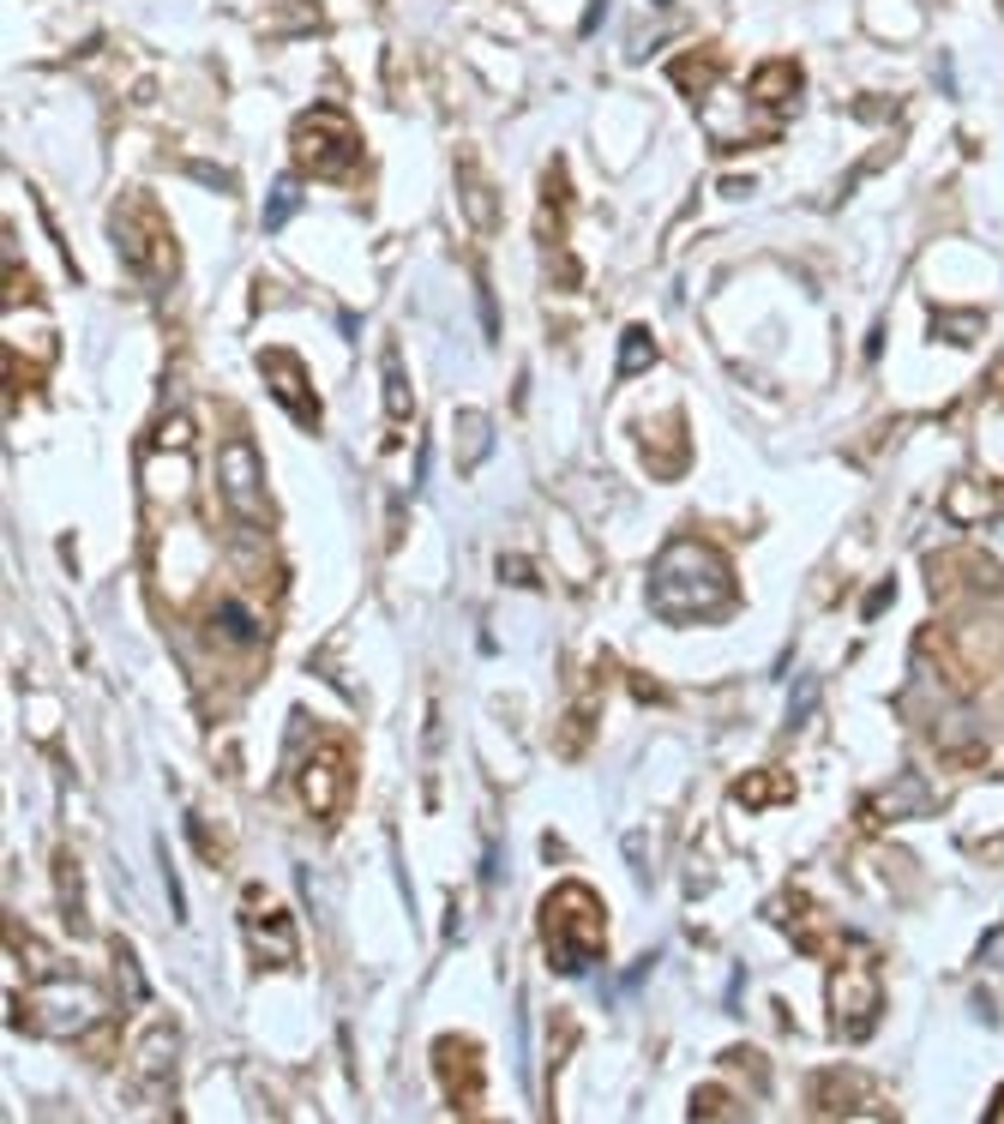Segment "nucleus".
I'll return each mask as SVG.
<instances>
[{
	"mask_svg": "<svg viewBox=\"0 0 1004 1124\" xmlns=\"http://www.w3.org/2000/svg\"><path fill=\"white\" fill-rule=\"evenodd\" d=\"M349 794V770H344V752H319L314 764H307L301 776V800L319 812V818H337V806H344Z\"/></svg>",
	"mask_w": 1004,
	"mask_h": 1124,
	"instance_id": "obj_7",
	"label": "nucleus"
},
{
	"mask_svg": "<svg viewBox=\"0 0 1004 1124\" xmlns=\"http://www.w3.org/2000/svg\"><path fill=\"white\" fill-rule=\"evenodd\" d=\"M217 476H223V499L241 524H271V506H265V487H259V451L247 446V439H229L223 446Z\"/></svg>",
	"mask_w": 1004,
	"mask_h": 1124,
	"instance_id": "obj_5",
	"label": "nucleus"
},
{
	"mask_svg": "<svg viewBox=\"0 0 1004 1124\" xmlns=\"http://www.w3.org/2000/svg\"><path fill=\"white\" fill-rule=\"evenodd\" d=\"M259 367L277 379L271 391L284 397V409H289V416H301L307 427H319V397L307 391V374L295 367V355H284V349H265V355H259Z\"/></svg>",
	"mask_w": 1004,
	"mask_h": 1124,
	"instance_id": "obj_8",
	"label": "nucleus"
},
{
	"mask_svg": "<svg viewBox=\"0 0 1004 1124\" xmlns=\"http://www.w3.org/2000/svg\"><path fill=\"white\" fill-rule=\"evenodd\" d=\"M602 896L584 891V884H559V891L541 902V944H548V963L559 974H584L602 956Z\"/></svg>",
	"mask_w": 1004,
	"mask_h": 1124,
	"instance_id": "obj_2",
	"label": "nucleus"
},
{
	"mask_svg": "<svg viewBox=\"0 0 1004 1124\" xmlns=\"http://www.w3.org/2000/svg\"><path fill=\"white\" fill-rule=\"evenodd\" d=\"M247 938L265 951V963L271 968H284V963H295V938H289V914H247Z\"/></svg>",
	"mask_w": 1004,
	"mask_h": 1124,
	"instance_id": "obj_9",
	"label": "nucleus"
},
{
	"mask_svg": "<svg viewBox=\"0 0 1004 1124\" xmlns=\"http://www.w3.org/2000/svg\"><path fill=\"white\" fill-rule=\"evenodd\" d=\"M649 601L668 619H716L734 601V578L728 559L710 541H674L656 559V578H649Z\"/></svg>",
	"mask_w": 1004,
	"mask_h": 1124,
	"instance_id": "obj_1",
	"label": "nucleus"
},
{
	"mask_svg": "<svg viewBox=\"0 0 1004 1124\" xmlns=\"http://www.w3.org/2000/svg\"><path fill=\"white\" fill-rule=\"evenodd\" d=\"M434 1064H439V1083H446V1101L457 1113H476L481 1106V1053L469 1041H439L434 1046Z\"/></svg>",
	"mask_w": 1004,
	"mask_h": 1124,
	"instance_id": "obj_6",
	"label": "nucleus"
},
{
	"mask_svg": "<svg viewBox=\"0 0 1004 1124\" xmlns=\"http://www.w3.org/2000/svg\"><path fill=\"white\" fill-rule=\"evenodd\" d=\"M295 162H301L307 175L344 181V175L361 162V132L349 127V115H337V109H307L301 121H295Z\"/></svg>",
	"mask_w": 1004,
	"mask_h": 1124,
	"instance_id": "obj_3",
	"label": "nucleus"
},
{
	"mask_svg": "<svg viewBox=\"0 0 1004 1124\" xmlns=\"http://www.w3.org/2000/svg\"><path fill=\"white\" fill-rule=\"evenodd\" d=\"M656 361V344H649V331H626V349H619V379H632L638 367Z\"/></svg>",
	"mask_w": 1004,
	"mask_h": 1124,
	"instance_id": "obj_11",
	"label": "nucleus"
},
{
	"mask_svg": "<svg viewBox=\"0 0 1004 1124\" xmlns=\"http://www.w3.org/2000/svg\"><path fill=\"white\" fill-rule=\"evenodd\" d=\"M812 698H818V679H801V686H794V704H788V722H794V728H801V722H806V709H812Z\"/></svg>",
	"mask_w": 1004,
	"mask_h": 1124,
	"instance_id": "obj_14",
	"label": "nucleus"
},
{
	"mask_svg": "<svg viewBox=\"0 0 1004 1124\" xmlns=\"http://www.w3.org/2000/svg\"><path fill=\"white\" fill-rule=\"evenodd\" d=\"M788 776H782V782H740V800L746 806H758V800H788Z\"/></svg>",
	"mask_w": 1004,
	"mask_h": 1124,
	"instance_id": "obj_13",
	"label": "nucleus"
},
{
	"mask_svg": "<svg viewBox=\"0 0 1004 1124\" xmlns=\"http://www.w3.org/2000/svg\"><path fill=\"white\" fill-rule=\"evenodd\" d=\"M921 806H933L926 782H921V776H903V782H896V788L884 794V800H878L873 812H878V818H903V812H921Z\"/></svg>",
	"mask_w": 1004,
	"mask_h": 1124,
	"instance_id": "obj_10",
	"label": "nucleus"
},
{
	"mask_svg": "<svg viewBox=\"0 0 1004 1124\" xmlns=\"http://www.w3.org/2000/svg\"><path fill=\"white\" fill-rule=\"evenodd\" d=\"M295 205H301L295 181H277V187H271V205H265V229H284L289 217H295Z\"/></svg>",
	"mask_w": 1004,
	"mask_h": 1124,
	"instance_id": "obj_12",
	"label": "nucleus"
},
{
	"mask_svg": "<svg viewBox=\"0 0 1004 1124\" xmlns=\"http://www.w3.org/2000/svg\"><path fill=\"white\" fill-rule=\"evenodd\" d=\"M115 235H121V259L139 277H169L175 271V247H169V223L151 199H127L115 211Z\"/></svg>",
	"mask_w": 1004,
	"mask_h": 1124,
	"instance_id": "obj_4",
	"label": "nucleus"
},
{
	"mask_svg": "<svg viewBox=\"0 0 1004 1124\" xmlns=\"http://www.w3.org/2000/svg\"><path fill=\"white\" fill-rule=\"evenodd\" d=\"M662 7H668V0H662Z\"/></svg>",
	"mask_w": 1004,
	"mask_h": 1124,
	"instance_id": "obj_15",
	"label": "nucleus"
}]
</instances>
